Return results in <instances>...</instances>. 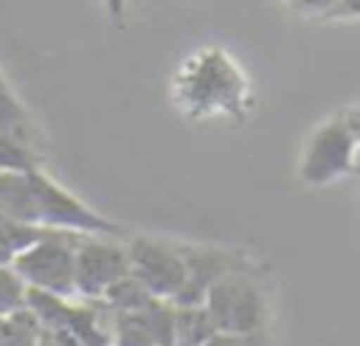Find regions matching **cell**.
<instances>
[{
  "mask_svg": "<svg viewBox=\"0 0 360 346\" xmlns=\"http://www.w3.org/2000/svg\"><path fill=\"white\" fill-rule=\"evenodd\" d=\"M165 92L168 103L187 122L231 119L244 125L255 111L252 79L222 46H200L181 57Z\"/></svg>",
  "mask_w": 360,
  "mask_h": 346,
  "instance_id": "obj_1",
  "label": "cell"
},
{
  "mask_svg": "<svg viewBox=\"0 0 360 346\" xmlns=\"http://www.w3.org/2000/svg\"><path fill=\"white\" fill-rule=\"evenodd\" d=\"M0 211L25 227L44 233L122 238L125 227L95 211L44 168L0 173Z\"/></svg>",
  "mask_w": 360,
  "mask_h": 346,
  "instance_id": "obj_2",
  "label": "cell"
},
{
  "mask_svg": "<svg viewBox=\"0 0 360 346\" xmlns=\"http://www.w3.org/2000/svg\"><path fill=\"white\" fill-rule=\"evenodd\" d=\"M358 106L330 111L307 133L295 163V179L309 189H325L347 182L358 171Z\"/></svg>",
  "mask_w": 360,
  "mask_h": 346,
  "instance_id": "obj_3",
  "label": "cell"
},
{
  "mask_svg": "<svg viewBox=\"0 0 360 346\" xmlns=\"http://www.w3.org/2000/svg\"><path fill=\"white\" fill-rule=\"evenodd\" d=\"M203 309L222 335L269 333L274 317L269 268L255 260L247 268L225 274L209 287Z\"/></svg>",
  "mask_w": 360,
  "mask_h": 346,
  "instance_id": "obj_4",
  "label": "cell"
},
{
  "mask_svg": "<svg viewBox=\"0 0 360 346\" xmlns=\"http://www.w3.org/2000/svg\"><path fill=\"white\" fill-rule=\"evenodd\" d=\"M82 236L71 233H41V236L22 249L11 268L22 279L27 292H41L52 298L79 300L76 298V244Z\"/></svg>",
  "mask_w": 360,
  "mask_h": 346,
  "instance_id": "obj_5",
  "label": "cell"
},
{
  "mask_svg": "<svg viewBox=\"0 0 360 346\" xmlns=\"http://www.w3.org/2000/svg\"><path fill=\"white\" fill-rule=\"evenodd\" d=\"M127 268L155 300H176L187 281V268L181 257L179 241L158 236L125 238Z\"/></svg>",
  "mask_w": 360,
  "mask_h": 346,
  "instance_id": "obj_6",
  "label": "cell"
},
{
  "mask_svg": "<svg viewBox=\"0 0 360 346\" xmlns=\"http://www.w3.org/2000/svg\"><path fill=\"white\" fill-rule=\"evenodd\" d=\"M130 276L122 238L82 236L76 244V298L98 303L114 284Z\"/></svg>",
  "mask_w": 360,
  "mask_h": 346,
  "instance_id": "obj_7",
  "label": "cell"
},
{
  "mask_svg": "<svg viewBox=\"0 0 360 346\" xmlns=\"http://www.w3.org/2000/svg\"><path fill=\"white\" fill-rule=\"evenodd\" d=\"M181 257H184V268H187V281L179 298L174 300L176 306H200L209 287L219 281L225 274L238 271L252 265L255 257L241 252V249H231V246H214V244H187L179 241Z\"/></svg>",
  "mask_w": 360,
  "mask_h": 346,
  "instance_id": "obj_8",
  "label": "cell"
},
{
  "mask_svg": "<svg viewBox=\"0 0 360 346\" xmlns=\"http://www.w3.org/2000/svg\"><path fill=\"white\" fill-rule=\"evenodd\" d=\"M217 335L212 317L200 306L174 303V346H206Z\"/></svg>",
  "mask_w": 360,
  "mask_h": 346,
  "instance_id": "obj_9",
  "label": "cell"
},
{
  "mask_svg": "<svg viewBox=\"0 0 360 346\" xmlns=\"http://www.w3.org/2000/svg\"><path fill=\"white\" fill-rule=\"evenodd\" d=\"M152 300H155V298H152L136 279L127 276L120 284H114L98 303H101L108 314H136V311L146 309Z\"/></svg>",
  "mask_w": 360,
  "mask_h": 346,
  "instance_id": "obj_10",
  "label": "cell"
},
{
  "mask_svg": "<svg viewBox=\"0 0 360 346\" xmlns=\"http://www.w3.org/2000/svg\"><path fill=\"white\" fill-rule=\"evenodd\" d=\"M108 346H158L141 314H108Z\"/></svg>",
  "mask_w": 360,
  "mask_h": 346,
  "instance_id": "obj_11",
  "label": "cell"
},
{
  "mask_svg": "<svg viewBox=\"0 0 360 346\" xmlns=\"http://www.w3.org/2000/svg\"><path fill=\"white\" fill-rule=\"evenodd\" d=\"M44 230H33V227H25L14 219H8L0 211V265H11L14 257L27 249Z\"/></svg>",
  "mask_w": 360,
  "mask_h": 346,
  "instance_id": "obj_12",
  "label": "cell"
},
{
  "mask_svg": "<svg viewBox=\"0 0 360 346\" xmlns=\"http://www.w3.org/2000/svg\"><path fill=\"white\" fill-rule=\"evenodd\" d=\"M27 309V287L11 265H0V319H11Z\"/></svg>",
  "mask_w": 360,
  "mask_h": 346,
  "instance_id": "obj_13",
  "label": "cell"
},
{
  "mask_svg": "<svg viewBox=\"0 0 360 346\" xmlns=\"http://www.w3.org/2000/svg\"><path fill=\"white\" fill-rule=\"evenodd\" d=\"M44 160L36 152L25 149L14 138H8L6 133H0V173H17V171H33L44 168Z\"/></svg>",
  "mask_w": 360,
  "mask_h": 346,
  "instance_id": "obj_14",
  "label": "cell"
},
{
  "mask_svg": "<svg viewBox=\"0 0 360 346\" xmlns=\"http://www.w3.org/2000/svg\"><path fill=\"white\" fill-rule=\"evenodd\" d=\"M3 346H38V322L25 309L22 314L6 319Z\"/></svg>",
  "mask_w": 360,
  "mask_h": 346,
  "instance_id": "obj_15",
  "label": "cell"
},
{
  "mask_svg": "<svg viewBox=\"0 0 360 346\" xmlns=\"http://www.w3.org/2000/svg\"><path fill=\"white\" fill-rule=\"evenodd\" d=\"M206 346H274L269 333H252V335H222L217 333Z\"/></svg>",
  "mask_w": 360,
  "mask_h": 346,
  "instance_id": "obj_16",
  "label": "cell"
},
{
  "mask_svg": "<svg viewBox=\"0 0 360 346\" xmlns=\"http://www.w3.org/2000/svg\"><path fill=\"white\" fill-rule=\"evenodd\" d=\"M11 92V87H8V81H6V76H3V71H0V100L6 98Z\"/></svg>",
  "mask_w": 360,
  "mask_h": 346,
  "instance_id": "obj_17",
  "label": "cell"
},
{
  "mask_svg": "<svg viewBox=\"0 0 360 346\" xmlns=\"http://www.w3.org/2000/svg\"><path fill=\"white\" fill-rule=\"evenodd\" d=\"M3 335H6V319H0V346H3Z\"/></svg>",
  "mask_w": 360,
  "mask_h": 346,
  "instance_id": "obj_18",
  "label": "cell"
}]
</instances>
